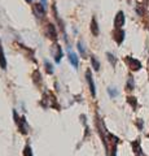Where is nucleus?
<instances>
[{
	"label": "nucleus",
	"instance_id": "nucleus-1",
	"mask_svg": "<svg viewBox=\"0 0 149 156\" xmlns=\"http://www.w3.org/2000/svg\"><path fill=\"white\" fill-rule=\"evenodd\" d=\"M40 104L47 108V107H52V108H56V109H60V105L57 104V99L56 96L53 95V92L51 91H46L43 94V100L40 101Z\"/></svg>",
	"mask_w": 149,
	"mask_h": 156
},
{
	"label": "nucleus",
	"instance_id": "nucleus-2",
	"mask_svg": "<svg viewBox=\"0 0 149 156\" xmlns=\"http://www.w3.org/2000/svg\"><path fill=\"white\" fill-rule=\"evenodd\" d=\"M13 116H14V121H16V124L18 126V130L21 131L22 134H27V122H26V120H25V117H20V116H17V112L14 111L13 112Z\"/></svg>",
	"mask_w": 149,
	"mask_h": 156
},
{
	"label": "nucleus",
	"instance_id": "nucleus-3",
	"mask_svg": "<svg viewBox=\"0 0 149 156\" xmlns=\"http://www.w3.org/2000/svg\"><path fill=\"white\" fill-rule=\"evenodd\" d=\"M124 61H126V64L128 65V68L131 70H140V68H141V62L136 60V58H134L131 56H126L124 57Z\"/></svg>",
	"mask_w": 149,
	"mask_h": 156
},
{
	"label": "nucleus",
	"instance_id": "nucleus-4",
	"mask_svg": "<svg viewBox=\"0 0 149 156\" xmlns=\"http://www.w3.org/2000/svg\"><path fill=\"white\" fill-rule=\"evenodd\" d=\"M51 53L53 55L55 61L57 62V64H60V61H61V58H62V50H61V46H60V44H57V43H55V44L52 46V48H51Z\"/></svg>",
	"mask_w": 149,
	"mask_h": 156
},
{
	"label": "nucleus",
	"instance_id": "nucleus-5",
	"mask_svg": "<svg viewBox=\"0 0 149 156\" xmlns=\"http://www.w3.org/2000/svg\"><path fill=\"white\" fill-rule=\"evenodd\" d=\"M32 11H34L35 16H36L38 18H44L47 9L43 7L42 3H36V4H34V5H32Z\"/></svg>",
	"mask_w": 149,
	"mask_h": 156
},
{
	"label": "nucleus",
	"instance_id": "nucleus-6",
	"mask_svg": "<svg viewBox=\"0 0 149 156\" xmlns=\"http://www.w3.org/2000/svg\"><path fill=\"white\" fill-rule=\"evenodd\" d=\"M86 80L88 82V86H90V91L92 96L96 95V89H95V82H93V77H92V73H91V69H87L86 72Z\"/></svg>",
	"mask_w": 149,
	"mask_h": 156
},
{
	"label": "nucleus",
	"instance_id": "nucleus-7",
	"mask_svg": "<svg viewBox=\"0 0 149 156\" xmlns=\"http://www.w3.org/2000/svg\"><path fill=\"white\" fill-rule=\"evenodd\" d=\"M47 35L49 39H52L53 42L57 41V38H59V35H57V30H56V26L53 25V23H48L47 25Z\"/></svg>",
	"mask_w": 149,
	"mask_h": 156
},
{
	"label": "nucleus",
	"instance_id": "nucleus-8",
	"mask_svg": "<svg viewBox=\"0 0 149 156\" xmlns=\"http://www.w3.org/2000/svg\"><path fill=\"white\" fill-rule=\"evenodd\" d=\"M113 39L117 42V44H122V42L124 41V31L122 30V29H114Z\"/></svg>",
	"mask_w": 149,
	"mask_h": 156
},
{
	"label": "nucleus",
	"instance_id": "nucleus-9",
	"mask_svg": "<svg viewBox=\"0 0 149 156\" xmlns=\"http://www.w3.org/2000/svg\"><path fill=\"white\" fill-rule=\"evenodd\" d=\"M124 25V13L122 11H119L117 13V16L114 18V27L115 29H121Z\"/></svg>",
	"mask_w": 149,
	"mask_h": 156
},
{
	"label": "nucleus",
	"instance_id": "nucleus-10",
	"mask_svg": "<svg viewBox=\"0 0 149 156\" xmlns=\"http://www.w3.org/2000/svg\"><path fill=\"white\" fill-rule=\"evenodd\" d=\"M91 33L93 34V37H97L99 35V25H97V21H96V17H92V20H91Z\"/></svg>",
	"mask_w": 149,
	"mask_h": 156
},
{
	"label": "nucleus",
	"instance_id": "nucleus-11",
	"mask_svg": "<svg viewBox=\"0 0 149 156\" xmlns=\"http://www.w3.org/2000/svg\"><path fill=\"white\" fill-rule=\"evenodd\" d=\"M32 81H34V83L36 86H39L42 83V74H40V72L38 69H35L34 73H32Z\"/></svg>",
	"mask_w": 149,
	"mask_h": 156
},
{
	"label": "nucleus",
	"instance_id": "nucleus-12",
	"mask_svg": "<svg viewBox=\"0 0 149 156\" xmlns=\"http://www.w3.org/2000/svg\"><path fill=\"white\" fill-rule=\"evenodd\" d=\"M0 66H2L3 69H7V60H5V55H4L2 43H0Z\"/></svg>",
	"mask_w": 149,
	"mask_h": 156
},
{
	"label": "nucleus",
	"instance_id": "nucleus-13",
	"mask_svg": "<svg viewBox=\"0 0 149 156\" xmlns=\"http://www.w3.org/2000/svg\"><path fill=\"white\" fill-rule=\"evenodd\" d=\"M69 61L74 68H78V56L71 51H69Z\"/></svg>",
	"mask_w": 149,
	"mask_h": 156
},
{
	"label": "nucleus",
	"instance_id": "nucleus-14",
	"mask_svg": "<svg viewBox=\"0 0 149 156\" xmlns=\"http://www.w3.org/2000/svg\"><path fill=\"white\" fill-rule=\"evenodd\" d=\"M132 147L135 150V154L137 156H144V154L141 152V148H140V143H139V140H135V142L132 143Z\"/></svg>",
	"mask_w": 149,
	"mask_h": 156
},
{
	"label": "nucleus",
	"instance_id": "nucleus-15",
	"mask_svg": "<svg viewBox=\"0 0 149 156\" xmlns=\"http://www.w3.org/2000/svg\"><path fill=\"white\" fill-rule=\"evenodd\" d=\"M91 62H92V68L93 69L97 72V70H100V62H99V60L96 58V56H91Z\"/></svg>",
	"mask_w": 149,
	"mask_h": 156
},
{
	"label": "nucleus",
	"instance_id": "nucleus-16",
	"mask_svg": "<svg viewBox=\"0 0 149 156\" xmlns=\"http://www.w3.org/2000/svg\"><path fill=\"white\" fill-rule=\"evenodd\" d=\"M127 101H128V104L131 105L134 109H136V107H137V100H136L135 96H128V98H127Z\"/></svg>",
	"mask_w": 149,
	"mask_h": 156
},
{
	"label": "nucleus",
	"instance_id": "nucleus-17",
	"mask_svg": "<svg viewBox=\"0 0 149 156\" xmlns=\"http://www.w3.org/2000/svg\"><path fill=\"white\" fill-rule=\"evenodd\" d=\"M44 65H46V72L48 74H52V73H53V66H52L51 62L48 60H44Z\"/></svg>",
	"mask_w": 149,
	"mask_h": 156
},
{
	"label": "nucleus",
	"instance_id": "nucleus-18",
	"mask_svg": "<svg viewBox=\"0 0 149 156\" xmlns=\"http://www.w3.org/2000/svg\"><path fill=\"white\" fill-rule=\"evenodd\" d=\"M107 56H108V60L110 61V64H112L113 66H115V64H117V58H115V56L113 55V53H110V52L107 53Z\"/></svg>",
	"mask_w": 149,
	"mask_h": 156
},
{
	"label": "nucleus",
	"instance_id": "nucleus-19",
	"mask_svg": "<svg viewBox=\"0 0 149 156\" xmlns=\"http://www.w3.org/2000/svg\"><path fill=\"white\" fill-rule=\"evenodd\" d=\"M134 87H135V85H134V78H132V77H128L126 89H127L128 91H131V90H134Z\"/></svg>",
	"mask_w": 149,
	"mask_h": 156
},
{
	"label": "nucleus",
	"instance_id": "nucleus-20",
	"mask_svg": "<svg viewBox=\"0 0 149 156\" xmlns=\"http://www.w3.org/2000/svg\"><path fill=\"white\" fill-rule=\"evenodd\" d=\"M78 51L80 52V55L82 56H86V51H84V46H83V43L82 42H78Z\"/></svg>",
	"mask_w": 149,
	"mask_h": 156
},
{
	"label": "nucleus",
	"instance_id": "nucleus-21",
	"mask_svg": "<svg viewBox=\"0 0 149 156\" xmlns=\"http://www.w3.org/2000/svg\"><path fill=\"white\" fill-rule=\"evenodd\" d=\"M108 92H109V95L112 96V98H115V96L118 95V91L115 90L114 87H109V89H108Z\"/></svg>",
	"mask_w": 149,
	"mask_h": 156
},
{
	"label": "nucleus",
	"instance_id": "nucleus-22",
	"mask_svg": "<svg viewBox=\"0 0 149 156\" xmlns=\"http://www.w3.org/2000/svg\"><path fill=\"white\" fill-rule=\"evenodd\" d=\"M23 156H34V155H32V151H31L30 146H26V147H25V151H23Z\"/></svg>",
	"mask_w": 149,
	"mask_h": 156
},
{
	"label": "nucleus",
	"instance_id": "nucleus-23",
	"mask_svg": "<svg viewBox=\"0 0 149 156\" xmlns=\"http://www.w3.org/2000/svg\"><path fill=\"white\" fill-rule=\"evenodd\" d=\"M136 12H137L139 16H143V14H144V8H143L141 4H137V5H136Z\"/></svg>",
	"mask_w": 149,
	"mask_h": 156
},
{
	"label": "nucleus",
	"instance_id": "nucleus-24",
	"mask_svg": "<svg viewBox=\"0 0 149 156\" xmlns=\"http://www.w3.org/2000/svg\"><path fill=\"white\" fill-rule=\"evenodd\" d=\"M136 124H137V128H139V129H140V130H141V129H143V120H140V119H139Z\"/></svg>",
	"mask_w": 149,
	"mask_h": 156
},
{
	"label": "nucleus",
	"instance_id": "nucleus-25",
	"mask_svg": "<svg viewBox=\"0 0 149 156\" xmlns=\"http://www.w3.org/2000/svg\"><path fill=\"white\" fill-rule=\"evenodd\" d=\"M40 3L43 4V7H44L47 9V0H40Z\"/></svg>",
	"mask_w": 149,
	"mask_h": 156
},
{
	"label": "nucleus",
	"instance_id": "nucleus-26",
	"mask_svg": "<svg viewBox=\"0 0 149 156\" xmlns=\"http://www.w3.org/2000/svg\"><path fill=\"white\" fill-rule=\"evenodd\" d=\"M26 2H27V3H31V2H32V0H26Z\"/></svg>",
	"mask_w": 149,
	"mask_h": 156
}]
</instances>
